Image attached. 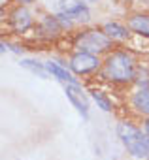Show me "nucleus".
I'll return each mask as SVG.
<instances>
[{
    "mask_svg": "<svg viewBox=\"0 0 149 160\" xmlns=\"http://www.w3.org/2000/svg\"><path fill=\"white\" fill-rule=\"evenodd\" d=\"M136 57L126 49H113L104 57L102 75L115 85H128L136 79Z\"/></svg>",
    "mask_w": 149,
    "mask_h": 160,
    "instance_id": "f257e3e1",
    "label": "nucleus"
},
{
    "mask_svg": "<svg viewBox=\"0 0 149 160\" xmlns=\"http://www.w3.org/2000/svg\"><path fill=\"white\" fill-rule=\"evenodd\" d=\"M115 130H117L119 141L123 143V147L126 149V152L132 158H138V160L149 158V141H147V138L140 126H136L128 119H123L117 122Z\"/></svg>",
    "mask_w": 149,
    "mask_h": 160,
    "instance_id": "f03ea898",
    "label": "nucleus"
},
{
    "mask_svg": "<svg viewBox=\"0 0 149 160\" xmlns=\"http://www.w3.org/2000/svg\"><path fill=\"white\" fill-rule=\"evenodd\" d=\"M72 45L76 47V51L91 53V55H96V57L108 55V53L113 51V42L98 27H89V28H83L80 32H76Z\"/></svg>",
    "mask_w": 149,
    "mask_h": 160,
    "instance_id": "7ed1b4c3",
    "label": "nucleus"
},
{
    "mask_svg": "<svg viewBox=\"0 0 149 160\" xmlns=\"http://www.w3.org/2000/svg\"><path fill=\"white\" fill-rule=\"evenodd\" d=\"M102 58L91 53H83V51H74L68 58V68L72 70L74 75H91L95 72H98L102 68Z\"/></svg>",
    "mask_w": 149,
    "mask_h": 160,
    "instance_id": "20e7f679",
    "label": "nucleus"
},
{
    "mask_svg": "<svg viewBox=\"0 0 149 160\" xmlns=\"http://www.w3.org/2000/svg\"><path fill=\"white\" fill-rule=\"evenodd\" d=\"M59 13L66 15L74 23H81V25H87L91 21V10L83 0H60Z\"/></svg>",
    "mask_w": 149,
    "mask_h": 160,
    "instance_id": "39448f33",
    "label": "nucleus"
},
{
    "mask_svg": "<svg viewBox=\"0 0 149 160\" xmlns=\"http://www.w3.org/2000/svg\"><path fill=\"white\" fill-rule=\"evenodd\" d=\"M8 25H10V28H12L15 34H25V32H28L30 28L36 27L34 17H32V12H30L27 6H17V8H13V10L10 12Z\"/></svg>",
    "mask_w": 149,
    "mask_h": 160,
    "instance_id": "423d86ee",
    "label": "nucleus"
},
{
    "mask_svg": "<svg viewBox=\"0 0 149 160\" xmlns=\"http://www.w3.org/2000/svg\"><path fill=\"white\" fill-rule=\"evenodd\" d=\"M64 92L66 98L70 100V104L76 108V111L87 121L89 119V98L83 91L81 85H64Z\"/></svg>",
    "mask_w": 149,
    "mask_h": 160,
    "instance_id": "0eeeda50",
    "label": "nucleus"
},
{
    "mask_svg": "<svg viewBox=\"0 0 149 160\" xmlns=\"http://www.w3.org/2000/svg\"><path fill=\"white\" fill-rule=\"evenodd\" d=\"M34 30H36V34L42 36V38H57V36H60V34L64 32L62 25H60L59 19H57V13H55V15H44V17L36 23Z\"/></svg>",
    "mask_w": 149,
    "mask_h": 160,
    "instance_id": "6e6552de",
    "label": "nucleus"
},
{
    "mask_svg": "<svg viewBox=\"0 0 149 160\" xmlns=\"http://www.w3.org/2000/svg\"><path fill=\"white\" fill-rule=\"evenodd\" d=\"M45 68L49 72L51 77H55L57 81H60L62 85H80V79L72 73L70 68H66L64 64L57 62V60H45Z\"/></svg>",
    "mask_w": 149,
    "mask_h": 160,
    "instance_id": "1a4fd4ad",
    "label": "nucleus"
},
{
    "mask_svg": "<svg viewBox=\"0 0 149 160\" xmlns=\"http://www.w3.org/2000/svg\"><path fill=\"white\" fill-rule=\"evenodd\" d=\"M126 27L130 28L132 34L149 40V15L147 13H132V15H128Z\"/></svg>",
    "mask_w": 149,
    "mask_h": 160,
    "instance_id": "9d476101",
    "label": "nucleus"
},
{
    "mask_svg": "<svg viewBox=\"0 0 149 160\" xmlns=\"http://www.w3.org/2000/svg\"><path fill=\"white\" fill-rule=\"evenodd\" d=\"M102 30L110 36L111 42H126L130 38V28L123 23H117V21H108L102 25Z\"/></svg>",
    "mask_w": 149,
    "mask_h": 160,
    "instance_id": "9b49d317",
    "label": "nucleus"
},
{
    "mask_svg": "<svg viewBox=\"0 0 149 160\" xmlns=\"http://www.w3.org/2000/svg\"><path fill=\"white\" fill-rule=\"evenodd\" d=\"M130 108L138 113L143 115L145 119L149 117V89H138L130 96Z\"/></svg>",
    "mask_w": 149,
    "mask_h": 160,
    "instance_id": "f8f14e48",
    "label": "nucleus"
},
{
    "mask_svg": "<svg viewBox=\"0 0 149 160\" xmlns=\"http://www.w3.org/2000/svg\"><path fill=\"white\" fill-rule=\"evenodd\" d=\"M25 70H28L30 73H34V75H38V77H42V79H47L49 77V72H47V68H45V62H40V60H36V58H21V62H19Z\"/></svg>",
    "mask_w": 149,
    "mask_h": 160,
    "instance_id": "ddd939ff",
    "label": "nucleus"
},
{
    "mask_svg": "<svg viewBox=\"0 0 149 160\" xmlns=\"http://www.w3.org/2000/svg\"><path fill=\"white\" fill-rule=\"evenodd\" d=\"M91 96H93V100L96 102V106H98L102 111H106V113L113 111V102H111V98H110L104 91H100V89H93V91H91Z\"/></svg>",
    "mask_w": 149,
    "mask_h": 160,
    "instance_id": "4468645a",
    "label": "nucleus"
},
{
    "mask_svg": "<svg viewBox=\"0 0 149 160\" xmlns=\"http://www.w3.org/2000/svg\"><path fill=\"white\" fill-rule=\"evenodd\" d=\"M134 83L138 85V89H149V68L140 64L136 70V79Z\"/></svg>",
    "mask_w": 149,
    "mask_h": 160,
    "instance_id": "2eb2a0df",
    "label": "nucleus"
},
{
    "mask_svg": "<svg viewBox=\"0 0 149 160\" xmlns=\"http://www.w3.org/2000/svg\"><path fill=\"white\" fill-rule=\"evenodd\" d=\"M143 134H145V138H147V141H149V117L143 121Z\"/></svg>",
    "mask_w": 149,
    "mask_h": 160,
    "instance_id": "dca6fc26",
    "label": "nucleus"
},
{
    "mask_svg": "<svg viewBox=\"0 0 149 160\" xmlns=\"http://www.w3.org/2000/svg\"><path fill=\"white\" fill-rule=\"evenodd\" d=\"M13 2H17L19 6H28V4H32V2H36V0H13Z\"/></svg>",
    "mask_w": 149,
    "mask_h": 160,
    "instance_id": "f3484780",
    "label": "nucleus"
},
{
    "mask_svg": "<svg viewBox=\"0 0 149 160\" xmlns=\"http://www.w3.org/2000/svg\"><path fill=\"white\" fill-rule=\"evenodd\" d=\"M83 2H98V0H83Z\"/></svg>",
    "mask_w": 149,
    "mask_h": 160,
    "instance_id": "a211bd4d",
    "label": "nucleus"
},
{
    "mask_svg": "<svg viewBox=\"0 0 149 160\" xmlns=\"http://www.w3.org/2000/svg\"><path fill=\"white\" fill-rule=\"evenodd\" d=\"M147 160H149V158H147Z\"/></svg>",
    "mask_w": 149,
    "mask_h": 160,
    "instance_id": "6ab92c4d",
    "label": "nucleus"
}]
</instances>
